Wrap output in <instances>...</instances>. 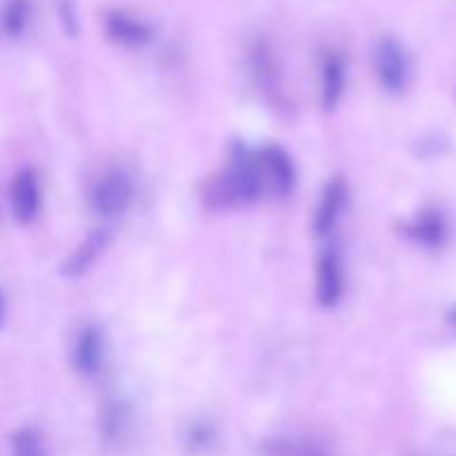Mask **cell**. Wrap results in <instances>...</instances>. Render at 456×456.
Listing matches in <instances>:
<instances>
[{
	"label": "cell",
	"instance_id": "1",
	"mask_svg": "<svg viewBox=\"0 0 456 456\" xmlns=\"http://www.w3.org/2000/svg\"><path fill=\"white\" fill-rule=\"evenodd\" d=\"M265 190L267 187L265 178H263L261 163H258V154L239 151V154L232 159L225 176H223V199L230 205H248L261 199Z\"/></svg>",
	"mask_w": 456,
	"mask_h": 456
},
{
	"label": "cell",
	"instance_id": "2",
	"mask_svg": "<svg viewBox=\"0 0 456 456\" xmlns=\"http://www.w3.org/2000/svg\"><path fill=\"white\" fill-rule=\"evenodd\" d=\"M374 62H377L379 80H381V85L387 89V92L396 94L408 85L410 61L403 45H401L399 40L383 38L381 43L377 45Z\"/></svg>",
	"mask_w": 456,
	"mask_h": 456
},
{
	"label": "cell",
	"instance_id": "3",
	"mask_svg": "<svg viewBox=\"0 0 456 456\" xmlns=\"http://www.w3.org/2000/svg\"><path fill=\"white\" fill-rule=\"evenodd\" d=\"M132 183L120 172H111L105 178H101L98 185L94 187L92 196L94 209L102 218H118L120 214L127 212V208L132 205Z\"/></svg>",
	"mask_w": 456,
	"mask_h": 456
},
{
	"label": "cell",
	"instance_id": "4",
	"mask_svg": "<svg viewBox=\"0 0 456 456\" xmlns=\"http://www.w3.org/2000/svg\"><path fill=\"white\" fill-rule=\"evenodd\" d=\"M343 289H346V274H343L341 256L337 252H323L316 270V298L323 307H334L341 301Z\"/></svg>",
	"mask_w": 456,
	"mask_h": 456
},
{
	"label": "cell",
	"instance_id": "5",
	"mask_svg": "<svg viewBox=\"0 0 456 456\" xmlns=\"http://www.w3.org/2000/svg\"><path fill=\"white\" fill-rule=\"evenodd\" d=\"M258 163H261L263 178H265V187L274 194H288L297 181V172H294V163L289 156L279 147H265L258 151Z\"/></svg>",
	"mask_w": 456,
	"mask_h": 456
},
{
	"label": "cell",
	"instance_id": "6",
	"mask_svg": "<svg viewBox=\"0 0 456 456\" xmlns=\"http://www.w3.org/2000/svg\"><path fill=\"white\" fill-rule=\"evenodd\" d=\"M9 196H12L13 216L20 223L34 221L40 209V185L31 169H22L16 174Z\"/></svg>",
	"mask_w": 456,
	"mask_h": 456
},
{
	"label": "cell",
	"instance_id": "7",
	"mask_svg": "<svg viewBox=\"0 0 456 456\" xmlns=\"http://www.w3.org/2000/svg\"><path fill=\"white\" fill-rule=\"evenodd\" d=\"M105 29L107 36L123 47H142L151 38V29L145 22L123 12L107 13Z\"/></svg>",
	"mask_w": 456,
	"mask_h": 456
},
{
	"label": "cell",
	"instance_id": "8",
	"mask_svg": "<svg viewBox=\"0 0 456 456\" xmlns=\"http://www.w3.org/2000/svg\"><path fill=\"white\" fill-rule=\"evenodd\" d=\"M346 203H347L346 181H343V178H334V181L323 190L321 203L319 208H316V216H314L316 234H328V232L334 230V225H337Z\"/></svg>",
	"mask_w": 456,
	"mask_h": 456
},
{
	"label": "cell",
	"instance_id": "9",
	"mask_svg": "<svg viewBox=\"0 0 456 456\" xmlns=\"http://www.w3.org/2000/svg\"><path fill=\"white\" fill-rule=\"evenodd\" d=\"M74 361L78 372L94 377L102 363V338L96 328H87L80 332L78 341H76Z\"/></svg>",
	"mask_w": 456,
	"mask_h": 456
},
{
	"label": "cell",
	"instance_id": "10",
	"mask_svg": "<svg viewBox=\"0 0 456 456\" xmlns=\"http://www.w3.org/2000/svg\"><path fill=\"white\" fill-rule=\"evenodd\" d=\"M346 89V62L338 53H328L323 58V105L332 110Z\"/></svg>",
	"mask_w": 456,
	"mask_h": 456
},
{
	"label": "cell",
	"instance_id": "11",
	"mask_svg": "<svg viewBox=\"0 0 456 456\" xmlns=\"http://www.w3.org/2000/svg\"><path fill=\"white\" fill-rule=\"evenodd\" d=\"M3 25L12 36L20 34V31L25 29V25H27V3L25 0H12V3L4 7Z\"/></svg>",
	"mask_w": 456,
	"mask_h": 456
},
{
	"label": "cell",
	"instance_id": "12",
	"mask_svg": "<svg viewBox=\"0 0 456 456\" xmlns=\"http://www.w3.org/2000/svg\"><path fill=\"white\" fill-rule=\"evenodd\" d=\"M13 456H45L38 435L31 430L20 432L13 441Z\"/></svg>",
	"mask_w": 456,
	"mask_h": 456
},
{
	"label": "cell",
	"instance_id": "13",
	"mask_svg": "<svg viewBox=\"0 0 456 456\" xmlns=\"http://www.w3.org/2000/svg\"><path fill=\"white\" fill-rule=\"evenodd\" d=\"M414 232H417V236L421 240L435 245V243H439V240H441V232H444V230H441L439 218L426 216V218H421V221H419V225L414 227Z\"/></svg>",
	"mask_w": 456,
	"mask_h": 456
},
{
	"label": "cell",
	"instance_id": "14",
	"mask_svg": "<svg viewBox=\"0 0 456 456\" xmlns=\"http://www.w3.org/2000/svg\"><path fill=\"white\" fill-rule=\"evenodd\" d=\"M3 314H4V303H3V294H0V323H3Z\"/></svg>",
	"mask_w": 456,
	"mask_h": 456
}]
</instances>
